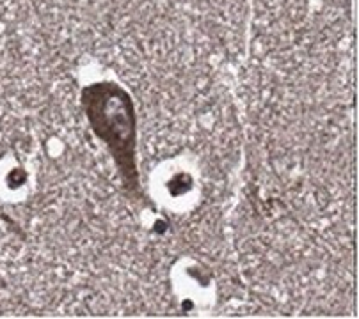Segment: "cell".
<instances>
[{
  "mask_svg": "<svg viewBox=\"0 0 359 319\" xmlns=\"http://www.w3.org/2000/svg\"><path fill=\"white\" fill-rule=\"evenodd\" d=\"M82 105L98 137L111 148L125 183L137 185L135 171V119L128 92L114 82L86 85Z\"/></svg>",
  "mask_w": 359,
  "mask_h": 319,
  "instance_id": "6da1fadb",
  "label": "cell"
}]
</instances>
